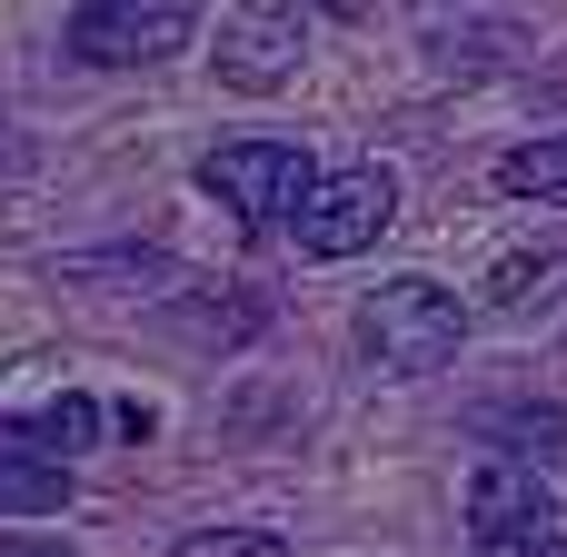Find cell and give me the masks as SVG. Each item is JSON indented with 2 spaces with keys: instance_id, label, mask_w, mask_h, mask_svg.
Listing matches in <instances>:
<instances>
[{
  "instance_id": "cell-1",
  "label": "cell",
  "mask_w": 567,
  "mask_h": 557,
  "mask_svg": "<svg viewBox=\"0 0 567 557\" xmlns=\"http://www.w3.org/2000/svg\"><path fill=\"white\" fill-rule=\"evenodd\" d=\"M458 339H468V309H458V289H439V279H379L369 299H359V359L379 369V379H429V369H449L458 359Z\"/></svg>"
},
{
  "instance_id": "cell-2",
  "label": "cell",
  "mask_w": 567,
  "mask_h": 557,
  "mask_svg": "<svg viewBox=\"0 0 567 557\" xmlns=\"http://www.w3.org/2000/svg\"><path fill=\"white\" fill-rule=\"evenodd\" d=\"M199 20H209V0H80L60 20V50L80 70H159L199 40Z\"/></svg>"
},
{
  "instance_id": "cell-3",
  "label": "cell",
  "mask_w": 567,
  "mask_h": 557,
  "mask_svg": "<svg viewBox=\"0 0 567 557\" xmlns=\"http://www.w3.org/2000/svg\"><path fill=\"white\" fill-rule=\"evenodd\" d=\"M199 189H209L219 209H239L249 229H269V219H299V209H309L319 159H309L299 140H219V149L199 159Z\"/></svg>"
},
{
  "instance_id": "cell-4",
  "label": "cell",
  "mask_w": 567,
  "mask_h": 557,
  "mask_svg": "<svg viewBox=\"0 0 567 557\" xmlns=\"http://www.w3.org/2000/svg\"><path fill=\"white\" fill-rule=\"evenodd\" d=\"M389 219H399V169L359 159V169H319V189H309V209L289 229H299L309 259H359V249L389 239Z\"/></svg>"
},
{
  "instance_id": "cell-5",
  "label": "cell",
  "mask_w": 567,
  "mask_h": 557,
  "mask_svg": "<svg viewBox=\"0 0 567 557\" xmlns=\"http://www.w3.org/2000/svg\"><path fill=\"white\" fill-rule=\"evenodd\" d=\"M219 80L229 90H279V80H299V60H309V0H229V20H219Z\"/></svg>"
},
{
  "instance_id": "cell-6",
  "label": "cell",
  "mask_w": 567,
  "mask_h": 557,
  "mask_svg": "<svg viewBox=\"0 0 567 557\" xmlns=\"http://www.w3.org/2000/svg\"><path fill=\"white\" fill-rule=\"evenodd\" d=\"M548 538H558V498H548V478L518 468V458H488L478 488H468V557H538Z\"/></svg>"
},
{
  "instance_id": "cell-7",
  "label": "cell",
  "mask_w": 567,
  "mask_h": 557,
  "mask_svg": "<svg viewBox=\"0 0 567 557\" xmlns=\"http://www.w3.org/2000/svg\"><path fill=\"white\" fill-rule=\"evenodd\" d=\"M0 429H10L20 448H40V458H60V468H70L80 448H100V429H110V409H100L90 389H60L50 409H10Z\"/></svg>"
},
{
  "instance_id": "cell-8",
  "label": "cell",
  "mask_w": 567,
  "mask_h": 557,
  "mask_svg": "<svg viewBox=\"0 0 567 557\" xmlns=\"http://www.w3.org/2000/svg\"><path fill=\"white\" fill-rule=\"evenodd\" d=\"M567 279V239H538V249H508L488 279H478V309L488 319H528V309H548V289Z\"/></svg>"
},
{
  "instance_id": "cell-9",
  "label": "cell",
  "mask_w": 567,
  "mask_h": 557,
  "mask_svg": "<svg viewBox=\"0 0 567 557\" xmlns=\"http://www.w3.org/2000/svg\"><path fill=\"white\" fill-rule=\"evenodd\" d=\"M478 439H488L498 458H518V468H558V458H567V409H558V399L488 409V419H478Z\"/></svg>"
},
{
  "instance_id": "cell-10",
  "label": "cell",
  "mask_w": 567,
  "mask_h": 557,
  "mask_svg": "<svg viewBox=\"0 0 567 557\" xmlns=\"http://www.w3.org/2000/svg\"><path fill=\"white\" fill-rule=\"evenodd\" d=\"M498 189L508 199H567V130H538L498 159Z\"/></svg>"
},
{
  "instance_id": "cell-11",
  "label": "cell",
  "mask_w": 567,
  "mask_h": 557,
  "mask_svg": "<svg viewBox=\"0 0 567 557\" xmlns=\"http://www.w3.org/2000/svg\"><path fill=\"white\" fill-rule=\"evenodd\" d=\"M70 498V468L40 458V448H10L0 458V508H60Z\"/></svg>"
},
{
  "instance_id": "cell-12",
  "label": "cell",
  "mask_w": 567,
  "mask_h": 557,
  "mask_svg": "<svg viewBox=\"0 0 567 557\" xmlns=\"http://www.w3.org/2000/svg\"><path fill=\"white\" fill-rule=\"evenodd\" d=\"M169 557H299L279 528H189Z\"/></svg>"
},
{
  "instance_id": "cell-13",
  "label": "cell",
  "mask_w": 567,
  "mask_h": 557,
  "mask_svg": "<svg viewBox=\"0 0 567 557\" xmlns=\"http://www.w3.org/2000/svg\"><path fill=\"white\" fill-rule=\"evenodd\" d=\"M0 557H80V548H70L60 528H10V538H0Z\"/></svg>"
},
{
  "instance_id": "cell-14",
  "label": "cell",
  "mask_w": 567,
  "mask_h": 557,
  "mask_svg": "<svg viewBox=\"0 0 567 557\" xmlns=\"http://www.w3.org/2000/svg\"><path fill=\"white\" fill-rule=\"evenodd\" d=\"M538 557H567V538H548V548H538Z\"/></svg>"
}]
</instances>
